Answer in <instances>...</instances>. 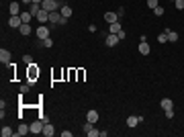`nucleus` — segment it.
I'll return each mask as SVG.
<instances>
[{
    "mask_svg": "<svg viewBox=\"0 0 184 137\" xmlns=\"http://www.w3.org/2000/svg\"><path fill=\"white\" fill-rule=\"evenodd\" d=\"M61 6H63V2H61V0H43V2H41V8H43V10H47V13L60 10Z\"/></svg>",
    "mask_w": 184,
    "mask_h": 137,
    "instance_id": "1",
    "label": "nucleus"
},
{
    "mask_svg": "<svg viewBox=\"0 0 184 137\" xmlns=\"http://www.w3.org/2000/svg\"><path fill=\"white\" fill-rule=\"evenodd\" d=\"M35 78H39V68H37V63H29V84L31 86L35 84Z\"/></svg>",
    "mask_w": 184,
    "mask_h": 137,
    "instance_id": "2",
    "label": "nucleus"
},
{
    "mask_svg": "<svg viewBox=\"0 0 184 137\" xmlns=\"http://www.w3.org/2000/svg\"><path fill=\"white\" fill-rule=\"evenodd\" d=\"M43 127H45V121H43V119H39V121H35V123H31V125H29L31 133H35V135L43 133Z\"/></svg>",
    "mask_w": 184,
    "mask_h": 137,
    "instance_id": "3",
    "label": "nucleus"
},
{
    "mask_svg": "<svg viewBox=\"0 0 184 137\" xmlns=\"http://www.w3.org/2000/svg\"><path fill=\"white\" fill-rule=\"evenodd\" d=\"M139 123H143V117H135V115L127 117V127H137Z\"/></svg>",
    "mask_w": 184,
    "mask_h": 137,
    "instance_id": "4",
    "label": "nucleus"
},
{
    "mask_svg": "<svg viewBox=\"0 0 184 137\" xmlns=\"http://www.w3.org/2000/svg\"><path fill=\"white\" fill-rule=\"evenodd\" d=\"M20 25H23V19H20V14H16V16H10V19H8V27L19 29Z\"/></svg>",
    "mask_w": 184,
    "mask_h": 137,
    "instance_id": "5",
    "label": "nucleus"
},
{
    "mask_svg": "<svg viewBox=\"0 0 184 137\" xmlns=\"http://www.w3.org/2000/svg\"><path fill=\"white\" fill-rule=\"evenodd\" d=\"M47 37H49V29L47 27H43V25H41V27H37V39H39V41L47 39Z\"/></svg>",
    "mask_w": 184,
    "mask_h": 137,
    "instance_id": "6",
    "label": "nucleus"
},
{
    "mask_svg": "<svg viewBox=\"0 0 184 137\" xmlns=\"http://www.w3.org/2000/svg\"><path fill=\"white\" fill-rule=\"evenodd\" d=\"M104 43H106V47H115L117 43H119V37H117L115 33H109L106 39H104Z\"/></svg>",
    "mask_w": 184,
    "mask_h": 137,
    "instance_id": "7",
    "label": "nucleus"
},
{
    "mask_svg": "<svg viewBox=\"0 0 184 137\" xmlns=\"http://www.w3.org/2000/svg\"><path fill=\"white\" fill-rule=\"evenodd\" d=\"M0 62H2V66L10 63V51L8 49H0Z\"/></svg>",
    "mask_w": 184,
    "mask_h": 137,
    "instance_id": "8",
    "label": "nucleus"
},
{
    "mask_svg": "<svg viewBox=\"0 0 184 137\" xmlns=\"http://www.w3.org/2000/svg\"><path fill=\"white\" fill-rule=\"evenodd\" d=\"M60 21H61V13H60V10L49 13V23H51V25H60Z\"/></svg>",
    "mask_w": 184,
    "mask_h": 137,
    "instance_id": "9",
    "label": "nucleus"
},
{
    "mask_svg": "<svg viewBox=\"0 0 184 137\" xmlns=\"http://www.w3.org/2000/svg\"><path fill=\"white\" fill-rule=\"evenodd\" d=\"M35 19H37L39 23H47V21H49V13H47V10H43V8H41L39 13H37V16H35Z\"/></svg>",
    "mask_w": 184,
    "mask_h": 137,
    "instance_id": "10",
    "label": "nucleus"
},
{
    "mask_svg": "<svg viewBox=\"0 0 184 137\" xmlns=\"http://www.w3.org/2000/svg\"><path fill=\"white\" fill-rule=\"evenodd\" d=\"M86 121H88V123H96V121H98V113H96L94 109H90L88 113H86Z\"/></svg>",
    "mask_w": 184,
    "mask_h": 137,
    "instance_id": "11",
    "label": "nucleus"
},
{
    "mask_svg": "<svg viewBox=\"0 0 184 137\" xmlns=\"http://www.w3.org/2000/svg\"><path fill=\"white\" fill-rule=\"evenodd\" d=\"M27 133H31L29 125H20V127H19V131H14V137H23V135H27Z\"/></svg>",
    "mask_w": 184,
    "mask_h": 137,
    "instance_id": "12",
    "label": "nucleus"
},
{
    "mask_svg": "<svg viewBox=\"0 0 184 137\" xmlns=\"http://www.w3.org/2000/svg\"><path fill=\"white\" fill-rule=\"evenodd\" d=\"M53 133H55V129H53V125H49V123H45V127H43V133H41V135H45V137H53Z\"/></svg>",
    "mask_w": 184,
    "mask_h": 137,
    "instance_id": "13",
    "label": "nucleus"
},
{
    "mask_svg": "<svg viewBox=\"0 0 184 137\" xmlns=\"http://www.w3.org/2000/svg\"><path fill=\"white\" fill-rule=\"evenodd\" d=\"M150 51H151V47L147 45V41L139 43V53H141V55H150Z\"/></svg>",
    "mask_w": 184,
    "mask_h": 137,
    "instance_id": "14",
    "label": "nucleus"
},
{
    "mask_svg": "<svg viewBox=\"0 0 184 137\" xmlns=\"http://www.w3.org/2000/svg\"><path fill=\"white\" fill-rule=\"evenodd\" d=\"M37 47H53V39L51 37H47V39H43V41H37Z\"/></svg>",
    "mask_w": 184,
    "mask_h": 137,
    "instance_id": "15",
    "label": "nucleus"
},
{
    "mask_svg": "<svg viewBox=\"0 0 184 137\" xmlns=\"http://www.w3.org/2000/svg\"><path fill=\"white\" fill-rule=\"evenodd\" d=\"M104 21L109 23V25H110V23H117V21H119V14H117V13H106V14H104Z\"/></svg>",
    "mask_w": 184,
    "mask_h": 137,
    "instance_id": "16",
    "label": "nucleus"
},
{
    "mask_svg": "<svg viewBox=\"0 0 184 137\" xmlns=\"http://www.w3.org/2000/svg\"><path fill=\"white\" fill-rule=\"evenodd\" d=\"M8 10H10V14H13V16L20 14V6H19V2H10V6H8Z\"/></svg>",
    "mask_w": 184,
    "mask_h": 137,
    "instance_id": "17",
    "label": "nucleus"
},
{
    "mask_svg": "<svg viewBox=\"0 0 184 137\" xmlns=\"http://www.w3.org/2000/svg\"><path fill=\"white\" fill-rule=\"evenodd\" d=\"M19 31H20V35H31V33H33L31 25H27V23H23V25L19 27Z\"/></svg>",
    "mask_w": 184,
    "mask_h": 137,
    "instance_id": "18",
    "label": "nucleus"
},
{
    "mask_svg": "<svg viewBox=\"0 0 184 137\" xmlns=\"http://www.w3.org/2000/svg\"><path fill=\"white\" fill-rule=\"evenodd\" d=\"M60 13H61V16H66V19H70V16H72V6H68V4H63V6L60 8Z\"/></svg>",
    "mask_w": 184,
    "mask_h": 137,
    "instance_id": "19",
    "label": "nucleus"
},
{
    "mask_svg": "<svg viewBox=\"0 0 184 137\" xmlns=\"http://www.w3.org/2000/svg\"><path fill=\"white\" fill-rule=\"evenodd\" d=\"M162 109L164 110H168V109H174V103H172V98H162Z\"/></svg>",
    "mask_w": 184,
    "mask_h": 137,
    "instance_id": "20",
    "label": "nucleus"
},
{
    "mask_svg": "<svg viewBox=\"0 0 184 137\" xmlns=\"http://www.w3.org/2000/svg\"><path fill=\"white\" fill-rule=\"evenodd\" d=\"M109 31H110V33H119V31H123V29H121V23H119V21H117V23H110V25H109Z\"/></svg>",
    "mask_w": 184,
    "mask_h": 137,
    "instance_id": "21",
    "label": "nucleus"
},
{
    "mask_svg": "<svg viewBox=\"0 0 184 137\" xmlns=\"http://www.w3.org/2000/svg\"><path fill=\"white\" fill-rule=\"evenodd\" d=\"M20 19H23V23H27V25H29V23L35 19V16H33L31 13H20Z\"/></svg>",
    "mask_w": 184,
    "mask_h": 137,
    "instance_id": "22",
    "label": "nucleus"
},
{
    "mask_svg": "<svg viewBox=\"0 0 184 137\" xmlns=\"http://www.w3.org/2000/svg\"><path fill=\"white\" fill-rule=\"evenodd\" d=\"M41 10V4H37V2H33V4H31V8H29V13L33 14V16H37V13H39Z\"/></svg>",
    "mask_w": 184,
    "mask_h": 137,
    "instance_id": "23",
    "label": "nucleus"
},
{
    "mask_svg": "<svg viewBox=\"0 0 184 137\" xmlns=\"http://www.w3.org/2000/svg\"><path fill=\"white\" fill-rule=\"evenodd\" d=\"M166 33H168V41H170V43H176L178 41V33H176V31H166Z\"/></svg>",
    "mask_w": 184,
    "mask_h": 137,
    "instance_id": "24",
    "label": "nucleus"
},
{
    "mask_svg": "<svg viewBox=\"0 0 184 137\" xmlns=\"http://www.w3.org/2000/svg\"><path fill=\"white\" fill-rule=\"evenodd\" d=\"M0 133H2V137H10V135H14V131L10 129V127H2V131H0Z\"/></svg>",
    "mask_w": 184,
    "mask_h": 137,
    "instance_id": "25",
    "label": "nucleus"
},
{
    "mask_svg": "<svg viewBox=\"0 0 184 137\" xmlns=\"http://www.w3.org/2000/svg\"><path fill=\"white\" fill-rule=\"evenodd\" d=\"M157 41L166 43V41H168V33H160V35H157Z\"/></svg>",
    "mask_w": 184,
    "mask_h": 137,
    "instance_id": "26",
    "label": "nucleus"
},
{
    "mask_svg": "<svg viewBox=\"0 0 184 137\" xmlns=\"http://www.w3.org/2000/svg\"><path fill=\"white\" fill-rule=\"evenodd\" d=\"M86 135H88V137H100V131H98V129H92V131H88Z\"/></svg>",
    "mask_w": 184,
    "mask_h": 137,
    "instance_id": "27",
    "label": "nucleus"
},
{
    "mask_svg": "<svg viewBox=\"0 0 184 137\" xmlns=\"http://www.w3.org/2000/svg\"><path fill=\"white\" fill-rule=\"evenodd\" d=\"M147 6H150L151 10H153L156 6H160V2H157V0H147Z\"/></svg>",
    "mask_w": 184,
    "mask_h": 137,
    "instance_id": "28",
    "label": "nucleus"
},
{
    "mask_svg": "<svg viewBox=\"0 0 184 137\" xmlns=\"http://www.w3.org/2000/svg\"><path fill=\"white\" fill-rule=\"evenodd\" d=\"M23 63H27V66H29V63H33V57H31V55H23Z\"/></svg>",
    "mask_w": 184,
    "mask_h": 137,
    "instance_id": "29",
    "label": "nucleus"
},
{
    "mask_svg": "<svg viewBox=\"0 0 184 137\" xmlns=\"http://www.w3.org/2000/svg\"><path fill=\"white\" fill-rule=\"evenodd\" d=\"M153 14H156V16H162V14H164V8L162 6H156V8H153Z\"/></svg>",
    "mask_w": 184,
    "mask_h": 137,
    "instance_id": "30",
    "label": "nucleus"
},
{
    "mask_svg": "<svg viewBox=\"0 0 184 137\" xmlns=\"http://www.w3.org/2000/svg\"><path fill=\"white\" fill-rule=\"evenodd\" d=\"M29 88H31V84H23V86H20V94H25V92H29Z\"/></svg>",
    "mask_w": 184,
    "mask_h": 137,
    "instance_id": "31",
    "label": "nucleus"
},
{
    "mask_svg": "<svg viewBox=\"0 0 184 137\" xmlns=\"http://www.w3.org/2000/svg\"><path fill=\"white\" fill-rule=\"evenodd\" d=\"M174 4H176V8H178V10H184V0H176Z\"/></svg>",
    "mask_w": 184,
    "mask_h": 137,
    "instance_id": "32",
    "label": "nucleus"
},
{
    "mask_svg": "<svg viewBox=\"0 0 184 137\" xmlns=\"http://www.w3.org/2000/svg\"><path fill=\"white\" fill-rule=\"evenodd\" d=\"M166 117H168V119H172V117H174V109H168V110H166Z\"/></svg>",
    "mask_w": 184,
    "mask_h": 137,
    "instance_id": "33",
    "label": "nucleus"
},
{
    "mask_svg": "<svg viewBox=\"0 0 184 137\" xmlns=\"http://www.w3.org/2000/svg\"><path fill=\"white\" fill-rule=\"evenodd\" d=\"M33 2H37V4H41V2H43V0H33Z\"/></svg>",
    "mask_w": 184,
    "mask_h": 137,
    "instance_id": "34",
    "label": "nucleus"
},
{
    "mask_svg": "<svg viewBox=\"0 0 184 137\" xmlns=\"http://www.w3.org/2000/svg\"><path fill=\"white\" fill-rule=\"evenodd\" d=\"M174 2H176V0H174Z\"/></svg>",
    "mask_w": 184,
    "mask_h": 137,
    "instance_id": "35",
    "label": "nucleus"
}]
</instances>
